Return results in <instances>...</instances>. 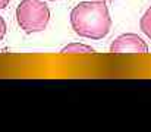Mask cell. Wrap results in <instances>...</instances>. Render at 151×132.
<instances>
[{
	"mask_svg": "<svg viewBox=\"0 0 151 132\" xmlns=\"http://www.w3.org/2000/svg\"><path fill=\"white\" fill-rule=\"evenodd\" d=\"M62 54H96V48L84 43H70L60 50Z\"/></svg>",
	"mask_w": 151,
	"mask_h": 132,
	"instance_id": "4",
	"label": "cell"
},
{
	"mask_svg": "<svg viewBox=\"0 0 151 132\" xmlns=\"http://www.w3.org/2000/svg\"><path fill=\"white\" fill-rule=\"evenodd\" d=\"M9 3H10V0H0V10L4 9V7H7Z\"/></svg>",
	"mask_w": 151,
	"mask_h": 132,
	"instance_id": "7",
	"label": "cell"
},
{
	"mask_svg": "<svg viewBox=\"0 0 151 132\" xmlns=\"http://www.w3.org/2000/svg\"><path fill=\"white\" fill-rule=\"evenodd\" d=\"M139 30L151 41V6L144 12V15L139 19Z\"/></svg>",
	"mask_w": 151,
	"mask_h": 132,
	"instance_id": "5",
	"label": "cell"
},
{
	"mask_svg": "<svg viewBox=\"0 0 151 132\" xmlns=\"http://www.w3.org/2000/svg\"><path fill=\"white\" fill-rule=\"evenodd\" d=\"M15 18L18 27L25 34L41 32L50 22V7L43 0H21Z\"/></svg>",
	"mask_w": 151,
	"mask_h": 132,
	"instance_id": "2",
	"label": "cell"
},
{
	"mask_svg": "<svg viewBox=\"0 0 151 132\" xmlns=\"http://www.w3.org/2000/svg\"><path fill=\"white\" fill-rule=\"evenodd\" d=\"M109 51L111 54H147L148 44L141 35L135 32H126L120 34L111 41Z\"/></svg>",
	"mask_w": 151,
	"mask_h": 132,
	"instance_id": "3",
	"label": "cell"
},
{
	"mask_svg": "<svg viewBox=\"0 0 151 132\" xmlns=\"http://www.w3.org/2000/svg\"><path fill=\"white\" fill-rule=\"evenodd\" d=\"M49 1H59V0H49Z\"/></svg>",
	"mask_w": 151,
	"mask_h": 132,
	"instance_id": "8",
	"label": "cell"
},
{
	"mask_svg": "<svg viewBox=\"0 0 151 132\" xmlns=\"http://www.w3.org/2000/svg\"><path fill=\"white\" fill-rule=\"evenodd\" d=\"M73 32L87 40H103L111 30V16L104 0L79 1L69 15Z\"/></svg>",
	"mask_w": 151,
	"mask_h": 132,
	"instance_id": "1",
	"label": "cell"
},
{
	"mask_svg": "<svg viewBox=\"0 0 151 132\" xmlns=\"http://www.w3.org/2000/svg\"><path fill=\"white\" fill-rule=\"evenodd\" d=\"M6 32H7V25H6V21L3 19V16L0 15V41H3V38L6 37Z\"/></svg>",
	"mask_w": 151,
	"mask_h": 132,
	"instance_id": "6",
	"label": "cell"
}]
</instances>
